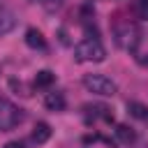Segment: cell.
<instances>
[{"instance_id": "obj_15", "label": "cell", "mask_w": 148, "mask_h": 148, "mask_svg": "<svg viewBox=\"0 0 148 148\" xmlns=\"http://www.w3.org/2000/svg\"><path fill=\"white\" fill-rule=\"evenodd\" d=\"M2 148H23V146H21L18 141H7V143H5Z\"/></svg>"}, {"instance_id": "obj_5", "label": "cell", "mask_w": 148, "mask_h": 148, "mask_svg": "<svg viewBox=\"0 0 148 148\" xmlns=\"http://www.w3.org/2000/svg\"><path fill=\"white\" fill-rule=\"evenodd\" d=\"M25 44L30 46V49H46V39H44V35L37 30V28H28L25 30Z\"/></svg>"}, {"instance_id": "obj_16", "label": "cell", "mask_w": 148, "mask_h": 148, "mask_svg": "<svg viewBox=\"0 0 148 148\" xmlns=\"http://www.w3.org/2000/svg\"><path fill=\"white\" fill-rule=\"evenodd\" d=\"M136 60H139L143 67H148V53H143V56H136Z\"/></svg>"}, {"instance_id": "obj_3", "label": "cell", "mask_w": 148, "mask_h": 148, "mask_svg": "<svg viewBox=\"0 0 148 148\" xmlns=\"http://www.w3.org/2000/svg\"><path fill=\"white\" fill-rule=\"evenodd\" d=\"M113 39L123 51H136V46L141 42V30L134 23H123L113 30Z\"/></svg>"}, {"instance_id": "obj_1", "label": "cell", "mask_w": 148, "mask_h": 148, "mask_svg": "<svg viewBox=\"0 0 148 148\" xmlns=\"http://www.w3.org/2000/svg\"><path fill=\"white\" fill-rule=\"evenodd\" d=\"M74 58L79 62H102L106 58V49L97 39H83L74 46Z\"/></svg>"}, {"instance_id": "obj_13", "label": "cell", "mask_w": 148, "mask_h": 148, "mask_svg": "<svg viewBox=\"0 0 148 148\" xmlns=\"http://www.w3.org/2000/svg\"><path fill=\"white\" fill-rule=\"evenodd\" d=\"M39 2H42L46 9H58V7L62 5V0H39Z\"/></svg>"}, {"instance_id": "obj_10", "label": "cell", "mask_w": 148, "mask_h": 148, "mask_svg": "<svg viewBox=\"0 0 148 148\" xmlns=\"http://www.w3.org/2000/svg\"><path fill=\"white\" fill-rule=\"evenodd\" d=\"M53 81H56V74H53L51 69H39L37 76H35V86H37V88H49Z\"/></svg>"}, {"instance_id": "obj_9", "label": "cell", "mask_w": 148, "mask_h": 148, "mask_svg": "<svg viewBox=\"0 0 148 148\" xmlns=\"http://www.w3.org/2000/svg\"><path fill=\"white\" fill-rule=\"evenodd\" d=\"M32 139H35V143H46L51 139V125L49 123H37L35 130H32Z\"/></svg>"}, {"instance_id": "obj_8", "label": "cell", "mask_w": 148, "mask_h": 148, "mask_svg": "<svg viewBox=\"0 0 148 148\" xmlns=\"http://www.w3.org/2000/svg\"><path fill=\"white\" fill-rule=\"evenodd\" d=\"M14 28H16V16L9 9H0V37L12 32Z\"/></svg>"}, {"instance_id": "obj_6", "label": "cell", "mask_w": 148, "mask_h": 148, "mask_svg": "<svg viewBox=\"0 0 148 148\" xmlns=\"http://www.w3.org/2000/svg\"><path fill=\"white\" fill-rule=\"evenodd\" d=\"M44 106L49 109V111H62L65 109V95L62 92H46L44 95Z\"/></svg>"}, {"instance_id": "obj_11", "label": "cell", "mask_w": 148, "mask_h": 148, "mask_svg": "<svg viewBox=\"0 0 148 148\" xmlns=\"http://www.w3.org/2000/svg\"><path fill=\"white\" fill-rule=\"evenodd\" d=\"M116 136L123 141V143H132L134 139H136V134H134V130L130 127V125H125V123H120V125H116Z\"/></svg>"}, {"instance_id": "obj_7", "label": "cell", "mask_w": 148, "mask_h": 148, "mask_svg": "<svg viewBox=\"0 0 148 148\" xmlns=\"http://www.w3.org/2000/svg\"><path fill=\"white\" fill-rule=\"evenodd\" d=\"M127 113H130L132 118H136V120H141V123L148 125V106H146V104L132 99V102H127Z\"/></svg>"}, {"instance_id": "obj_4", "label": "cell", "mask_w": 148, "mask_h": 148, "mask_svg": "<svg viewBox=\"0 0 148 148\" xmlns=\"http://www.w3.org/2000/svg\"><path fill=\"white\" fill-rule=\"evenodd\" d=\"M18 123H23V111L9 99L0 97V132H9Z\"/></svg>"}, {"instance_id": "obj_12", "label": "cell", "mask_w": 148, "mask_h": 148, "mask_svg": "<svg viewBox=\"0 0 148 148\" xmlns=\"http://www.w3.org/2000/svg\"><path fill=\"white\" fill-rule=\"evenodd\" d=\"M136 12L141 18H148V0H136Z\"/></svg>"}, {"instance_id": "obj_2", "label": "cell", "mask_w": 148, "mask_h": 148, "mask_svg": "<svg viewBox=\"0 0 148 148\" xmlns=\"http://www.w3.org/2000/svg\"><path fill=\"white\" fill-rule=\"evenodd\" d=\"M83 86H86L88 92L99 95V97H113V95L118 92L116 81H111V79L104 76V74H86V76H83Z\"/></svg>"}, {"instance_id": "obj_14", "label": "cell", "mask_w": 148, "mask_h": 148, "mask_svg": "<svg viewBox=\"0 0 148 148\" xmlns=\"http://www.w3.org/2000/svg\"><path fill=\"white\" fill-rule=\"evenodd\" d=\"M58 37H60V44H65V46L69 44V39H67V30H65V28L58 30Z\"/></svg>"}]
</instances>
